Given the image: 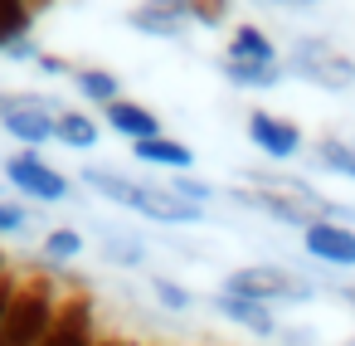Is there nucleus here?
<instances>
[{
  "label": "nucleus",
  "mask_w": 355,
  "mask_h": 346,
  "mask_svg": "<svg viewBox=\"0 0 355 346\" xmlns=\"http://www.w3.org/2000/svg\"><path fill=\"white\" fill-rule=\"evenodd\" d=\"M190 10V25H205V30H224L229 15H234V0H185Z\"/></svg>",
  "instance_id": "24"
},
{
  "label": "nucleus",
  "mask_w": 355,
  "mask_h": 346,
  "mask_svg": "<svg viewBox=\"0 0 355 346\" xmlns=\"http://www.w3.org/2000/svg\"><path fill=\"white\" fill-rule=\"evenodd\" d=\"M151 6H161V10H171V15H180V20H190V10H185V0H151Z\"/></svg>",
  "instance_id": "29"
},
{
  "label": "nucleus",
  "mask_w": 355,
  "mask_h": 346,
  "mask_svg": "<svg viewBox=\"0 0 355 346\" xmlns=\"http://www.w3.org/2000/svg\"><path fill=\"white\" fill-rule=\"evenodd\" d=\"M83 186L98 190L107 205H122V210L146 215V220H156V224H200V220H205V210L190 205V200H180L171 186L132 181V176H122V171H112V166H83Z\"/></svg>",
  "instance_id": "2"
},
{
  "label": "nucleus",
  "mask_w": 355,
  "mask_h": 346,
  "mask_svg": "<svg viewBox=\"0 0 355 346\" xmlns=\"http://www.w3.org/2000/svg\"><path fill=\"white\" fill-rule=\"evenodd\" d=\"M127 25H132L137 35H146V40H171V44L185 40V30H190V20H180V15L151 6V0H137V6L127 10Z\"/></svg>",
  "instance_id": "13"
},
{
  "label": "nucleus",
  "mask_w": 355,
  "mask_h": 346,
  "mask_svg": "<svg viewBox=\"0 0 355 346\" xmlns=\"http://www.w3.org/2000/svg\"><path fill=\"white\" fill-rule=\"evenodd\" d=\"M166 186H171V190H175L180 200H190V205H200V210H205V205H209V200L219 195V190H214L209 181H200V176H190V171H180V176H171Z\"/></svg>",
  "instance_id": "25"
},
{
  "label": "nucleus",
  "mask_w": 355,
  "mask_h": 346,
  "mask_svg": "<svg viewBox=\"0 0 355 346\" xmlns=\"http://www.w3.org/2000/svg\"><path fill=\"white\" fill-rule=\"evenodd\" d=\"M59 283L49 273H25L15 283V297L6 307V322H0V346H40L49 336V322L59 312Z\"/></svg>",
  "instance_id": "3"
},
{
  "label": "nucleus",
  "mask_w": 355,
  "mask_h": 346,
  "mask_svg": "<svg viewBox=\"0 0 355 346\" xmlns=\"http://www.w3.org/2000/svg\"><path fill=\"white\" fill-rule=\"evenodd\" d=\"M345 302H350V307H355V288H345Z\"/></svg>",
  "instance_id": "32"
},
{
  "label": "nucleus",
  "mask_w": 355,
  "mask_h": 346,
  "mask_svg": "<svg viewBox=\"0 0 355 346\" xmlns=\"http://www.w3.org/2000/svg\"><path fill=\"white\" fill-rule=\"evenodd\" d=\"M229 200L277 220V224H292V229H306L316 220H340V224H355V215L336 200H326L321 190H311L306 181L297 176H282V171H248L243 186L229 190Z\"/></svg>",
  "instance_id": "1"
},
{
  "label": "nucleus",
  "mask_w": 355,
  "mask_h": 346,
  "mask_svg": "<svg viewBox=\"0 0 355 346\" xmlns=\"http://www.w3.org/2000/svg\"><path fill=\"white\" fill-rule=\"evenodd\" d=\"M224 59H243V64H282L272 35L263 25H234L229 44H224Z\"/></svg>",
  "instance_id": "14"
},
{
  "label": "nucleus",
  "mask_w": 355,
  "mask_h": 346,
  "mask_svg": "<svg viewBox=\"0 0 355 346\" xmlns=\"http://www.w3.org/2000/svg\"><path fill=\"white\" fill-rule=\"evenodd\" d=\"M35 69H40V74H49V79H69V74H73V64H69V59H59V54H40V59H35Z\"/></svg>",
  "instance_id": "27"
},
{
  "label": "nucleus",
  "mask_w": 355,
  "mask_h": 346,
  "mask_svg": "<svg viewBox=\"0 0 355 346\" xmlns=\"http://www.w3.org/2000/svg\"><path fill=\"white\" fill-rule=\"evenodd\" d=\"M219 293H234V297H248V302H263V307H297V302L316 297V288L282 263H243L224 278Z\"/></svg>",
  "instance_id": "5"
},
{
  "label": "nucleus",
  "mask_w": 355,
  "mask_h": 346,
  "mask_svg": "<svg viewBox=\"0 0 355 346\" xmlns=\"http://www.w3.org/2000/svg\"><path fill=\"white\" fill-rule=\"evenodd\" d=\"M219 74H224V83H234L243 93H268L287 79L282 64H243V59H219Z\"/></svg>",
  "instance_id": "16"
},
{
  "label": "nucleus",
  "mask_w": 355,
  "mask_h": 346,
  "mask_svg": "<svg viewBox=\"0 0 355 346\" xmlns=\"http://www.w3.org/2000/svg\"><path fill=\"white\" fill-rule=\"evenodd\" d=\"M151 293H156V302H161L166 312H190V307H195V293H190L185 283L166 278V273H151Z\"/></svg>",
  "instance_id": "23"
},
{
  "label": "nucleus",
  "mask_w": 355,
  "mask_h": 346,
  "mask_svg": "<svg viewBox=\"0 0 355 346\" xmlns=\"http://www.w3.org/2000/svg\"><path fill=\"white\" fill-rule=\"evenodd\" d=\"M35 20L40 15L25 6V0H0V54H6L10 44H20V40H30Z\"/></svg>",
  "instance_id": "20"
},
{
  "label": "nucleus",
  "mask_w": 355,
  "mask_h": 346,
  "mask_svg": "<svg viewBox=\"0 0 355 346\" xmlns=\"http://www.w3.org/2000/svg\"><path fill=\"white\" fill-rule=\"evenodd\" d=\"M302 249L326 268H355V224L316 220V224L302 229Z\"/></svg>",
  "instance_id": "10"
},
{
  "label": "nucleus",
  "mask_w": 355,
  "mask_h": 346,
  "mask_svg": "<svg viewBox=\"0 0 355 346\" xmlns=\"http://www.w3.org/2000/svg\"><path fill=\"white\" fill-rule=\"evenodd\" d=\"M59 113L64 108L54 98H44V93H10V108L0 117V127H6L25 151H40L44 142H54V117Z\"/></svg>",
  "instance_id": "6"
},
{
  "label": "nucleus",
  "mask_w": 355,
  "mask_h": 346,
  "mask_svg": "<svg viewBox=\"0 0 355 346\" xmlns=\"http://www.w3.org/2000/svg\"><path fill=\"white\" fill-rule=\"evenodd\" d=\"M69 79H73V88H78L88 103H98V108H107V103L122 98V79H117L112 69H93V64H83V69H73Z\"/></svg>",
  "instance_id": "18"
},
{
  "label": "nucleus",
  "mask_w": 355,
  "mask_h": 346,
  "mask_svg": "<svg viewBox=\"0 0 355 346\" xmlns=\"http://www.w3.org/2000/svg\"><path fill=\"white\" fill-rule=\"evenodd\" d=\"M214 312L234 327H243L248 336H277V317L272 307L263 302H248V297H234V293H214Z\"/></svg>",
  "instance_id": "12"
},
{
  "label": "nucleus",
  "mask_w": 355,
  "mask_h": 346,
  "mask_svg": "<svg viewBox=\"0 0 355 346\" xmlns=\"http://www.w3.org/2000/svg\"><path fill=\"white\" fill-rule=\"evenodd\" d=\"M268 6H282V10H311V6H321V0H268Z\"/></svg>",
  "instance_id": "30"
},
{
  "label": "nucleus",
  "mask_w": 355,
  "mask_h": 346,
  "mask_svg": "<svg viewBox=\"0 0 355 346\" xmlns=\"http://www.w3.org/2000/svg\"><path fill=\"white\" fill-rule=\"evenodd\" d=\"M103 117H107V127H112L117 137H127L132 147H137V142H146V137H161V117H156L146 103L117 98V103H107V108H103Z\"/></svg>",
  "instance_id": "11"
},
{
  "label": "nucleus",
  "mask_w": 355,
  "mask_h": 346,
  "mask_svg": "<svg viewBox=\"0 0 355 346\" xmlns=\"http://www.w3.org/2000/svg\"><path fill=\"white\" fill-rule=\"evenodd\" d=\"M0 273H6V254H0Z\"/></svg>",
  "instance_id": "33"
},
{
  "label": "nucleus",
  "mask_w": 355,
  "mask_h": 346,
  "mask_svg": "<svg viewBox=\"0 0 355 346\" xmlns=\"http://www.w3.org/2000/svg\"><path fill=\"white\" fill-rule=\"evenodd\" d=\"M6 108H10V93H0V117H6Z\"/></svg>",
  "instance_id": "31"
},
{
  "label": "nucleus",
  "mask_w": 355,
  "mask_h": 346,
  "mask_svg": "<svg viewBox=\"0 0 355 346\" xmlns=\"http://www.w3.org/2000/svg\"><path fill=\"white\" fill-rule=\"evenodd\" d=\"M103 258L107 263H117V268H141L146 263V244L137 239V234H103Z\"/></svg>",
  "instance_id": "21"
},
{
  "label": "nucleus",
  "mask_w": 355,
  "mask_h": 346,
  "mask_svg": "<svg viewBox=\"0 0 355 346\" xmlns=\"http://www.w3.org/2000/svg\"><path fill=\"white\" fill-rule=\"evenodd\" d=\"M15 273H0V322H6V307H10V297H15Z\"/></svg>",
  "instance_id": "28"
},
{
  "label": "nucleus",
  "mask_w": 355,
  "mask_h": 346,
  "mask_svg": "<svg viewBox=\"0 0 355 346\" xmlns=\"http://www.w3.org/2000/svg\"><path fill=\"white\" fill-rule=\"evenodd\" d=\"M25 224H30V210H25V205L0 200V239H6V234H20Z\"/></svg>",
  "instance_id": "26"
},
{
  "label": "nucleus",
  "mask_w": 355,
  "mask_h": 346,
  "mask_svg": "<svg viewBox=\"0 0 355 346\" xmlns=\"http://www.w3.org/2000/svg\"><path fill=\"white\" fill-rule=\"evenodd\" d=\"M93 327H98L93 297H88L83 288H69V293L59 297V312H54L49 336H44L40 346H93V341H98V336H93Z\"/></svg>",
  "instance_id": "9"
},
{
  "label": "nucleus",
  "mask_w": 355,
  "mask_h": 346,
  "mask_svg": "<svg viewBox=\"0 0 355 346\" xmlns=\"http://www.w3.org/2000/svg\"><path fill=\"white\" fill-rule=\"evenodd\" d=\"M78 254H83V234H78V229L59 224V229L44 234V258H49V263H73Z\"/></svg>",
  "instance_id": "22"
},
{
  "label": "nucleus",
  "mask_w": 355,
  "mask_h": 346,
  "mask_svg": "<svg viewBox=\"0 0 355 346\" xmlns=\"http://www.w3.org/2000/svg\"><path fill=\"white\" fill-rule=\"evenodd\" d=\"M243 132H248V142H253L268 161H292V156L306 147L302 127H297L292 117H282V113H268V108H253L248 122H243Z\"/></svg>",
  "instance_id": "8"
},
{
  "label": "nucleus",
  "mask_w": 355,
  "mask_h": 346,
  "mask_svg": "<svg viewBox=\"0 0 355 346\" xmlns=\"http://www.w3.org/2000/svg\"><path fill=\"white\" fill-rule=\"evenodd\" d=\"M311 161L340 181H355V142H345V137H316Z\"/></svg>",
  "instance_id": "19"
},
{
  "label": "nucleus",
  "mask_w": 355,
  "mask_h": 346,
  "mask_svg": "<svg viewBox=\"0 0 355 346\" xmlns=\"http://www.w3.org/2000/svg\"><path fill=\"white\" fill-rule=\"evenodd\" d=\"M6 181H10L25 200H35V205H59V200L73 195V181H69L64 171H54L40 151H15V156L6 161Z\"/></svg>",
  "instance_id": "7"
},
{
  "label": "nucleus",
  "mask_w": 355,
  "mask_h": 346,
  "mask_svg": "<svg viewBox=\"0 0 355 346\" xmlns=\"http://www.w3.org/2000/svg\"><path fill=\"white\" fill-rule=\"evenodd\" d=\"M132 156L141 161V166H161V171H171V176H180V171H190L195 166V151L185 147V142H175V137H146V142H137L132 147Z\"/></svg>",
  "instance_id": "15"
},
{
  "label": "nucleus",
  "mask_w": 355,
  "mask_h": 346,
  "mask_svg": "<svg viewBox=\"0 0 355 346\" xmlns=\"http://www.w3.org/2000/svg\"><path fill=\"white\" fill-rule=\"evenodd\" d=\"M282 69H287L292 79L321 88V93H350V88H355V59H350L340 44L321 40V35H302V40H292Z\"/></svg>",
  "instance_id": "4"
},
{
  "label": "nucleus",
  "mask_w": 355,
  "mask_h": 346,
  "mask_svg": "<svg viewBox=\"0 0 355 346\" xmlns=\"http://www.w3.org/2000/svg\"><path fill=\"white\" fill-rule=\"evenodd\" d=\"M98 137H103V127H98L88 113H78V108H64V113L54 117V142H64L69 151H93Z\"/></svg>",
  "instance_id": "17"
}]
</instances>
